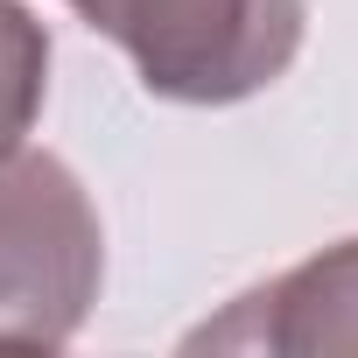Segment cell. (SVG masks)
I'll return each instance as SVG.
<instances>
[{
  "label": "cell",
  "mask_w": 358,
  "mask_h": 358,
  "mask_svg": "<svg viewBox=\"0 0 358 358\" xmlns=\"http://www.w3.org/2000/svg\"><path fill=\"white\" fill-rule=\"evenodd\" d=\"M85 29L120 43L155 99L239 106L267 92L309 36V0H71Z\"/></svg>",
  "instance_id": "6da1fadb"
},
{
  "label": "cell",
  "mask_w": 358,
  "mask_h": 358,
  "mask_svg": "<svg viewBox=\"0 0 358 358\" xmlns=\"http://www.w3.org/2000/svg\"><path fill=\"white\" fill-rule=\"evenodd\" d=\"M106 281V232L50 148L0 155V344L64 351Z\"/></svg>",
  "instance_id": "7a4b0ae2"
},
{
  "label": "cell",
  "mask_w": 358,
  "mask_h": 358,
  "mask_svg": "<svg viewBox=\"0 0 358 358\" xmlns=\"http://www.w3.org/2000/svg\"><path fill=\"white\" fill-rule=\"evenodd\" d=\"M183 351H274V358H358V239L309 253L302 267L246 288L225 316L183 337Z\"/></svg>",
  "instance_id": "3957f363"
},
{
  "label": "cell",
  "mask_w": 358,
  "mask_h": 358,
  "mask_svg": "<svg viewBox=\"0 0 358 358\" xmlns=\"http://www.w3.org/2000/svg\"><path fill=\"white\" fill-rule=\"evenodd\" d=\"M43 99H50V29L22 0H0V155L29 141Z\"/></svg>",
  "instance_id": "277c9868"
}]
</instances>
